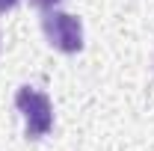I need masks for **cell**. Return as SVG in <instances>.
<instances>
[{
  "label": "cell",
  "mask_w": 154,
  "mask_h": 151,
  "mask_svg": "<svg viewBox=\"0 0 154 151\" xmlns=\"http://www.w3.org/2000/svg\"><path fill=\"white\" fill-rule=\"evenodd\" d=\"M15 107L24 113L30 139H38L54 128V107H51V98L45 92H38L33 86H21L15 92Z\"/></svg>",
  "instance_id": "1"
},
{
  "label": "cell",
  "mask_w": 154,
  "mask_h": 151,
  "mask_svg": "<svg viewBox=\"0 0 154 151\" xmlns=\"http://www.w3.org/2000/svg\"><path fill=\"white\" fill-rule=\"evenodd\" d=\"M42 27H45L48 42L62 54H77L83 48V27H80V21L74 15L57 12V9H45Z\"/></svg>",
  "instance_id": "2"
},
{
  "label": "cell",
  "mask_w": 154,
  "mask_h": 151,
  "mask_svg": "<svg viewBox=\"0 0 154 151\" xmlns=\"http://www.w3.org/2000/svg\"><path fill=\"white\" fill-rule=\"evenodd\" d=\"M33 3H36L38 9H54L57 3H62V0H33Z\"/></svg>",
  "instance_id": "3"
},
{
  "label": "cell",
  "mask_w": 154,
  "mask_h": 151,
  "mask_svg": "<svg viewBox=\"0 0 154 151\" xmlns=\"http://www.w3.org/2000/svg\"><path fill=\"white\" fill-rule=\"evenodd\" d=\"M15 6H18V0H0V15L9 12V9H15Z\"/></svg>",
  "instance_id": "4"
}]
</instances>
